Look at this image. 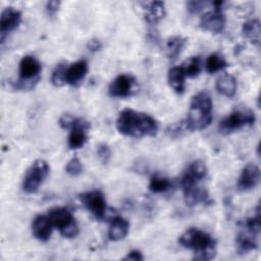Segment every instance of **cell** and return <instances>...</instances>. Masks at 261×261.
Instances as JSON below:
<instances>
[{
    "mask_svg": "<svg viewBox=\"0 0 261 261\" xmlns=\"http://www.w3.org/2000/svg\"><path fill=\"white\" fill-rule=\"evenodd\" d=\"M117 130L126 137H154L159 129L157 120L148 113L125 108L116 119Z\"/></svg>",
    "mask_w": 261,
    "mask_h": 261,
    "instance_id": "1",
    "label": "cell"
},
{
    "mask_svg": "<svg viewBox=\"0 0 261 261\" xmlns=\"http://www.w3.org/2000/svg\"><path fill=\"white\" fill-rule=\"evenodd\" d=\"M213 101L210 94L201 91L192 97L190 109L186 119L184 120L187 132L202 130L206 128L212 121Z\"/></svg>",
    "mask_w": 261,
    "mask_h": 261,
    "instance_id": "2",
    "label": "cell"
},
{
    "mask_svg": "<svg viewBox=\"0 0 261 261\" xmlns=\"http://www.w3.org/2000/svg\"><path fill=\"white\" fill-rule=\"evenodd\" d=\"M181 247L194 251V259L207 261L216 256V241L208 232L191 227L187 229L178 239Z\"/></svg>",
    "mask_w": 261,
    "mask_h": 261,
    "instance_id": "3",
    "label": "cell"
},
{
    "mask_svg": "<svg viewBox=\"0 0 261 261\" xmlns=\"http://www.w3.org/2000/svg\"><path fill=\"white\" fill-rule=\"evenodd\" d=\"M42 70L41 62L33 55H24L18 64V75L17 82L13 83L12 86L18 90H31L40 80V73Z\"/></svg>",
    "mask_w": 261,
    "mask_h": 261,
    "instance_id": "4",
    "label": "cell"
},
{
    "mask_svg": "<svg viewBox=\"0 0 261 261\" xmlns=\"http://www.w3.org/2000/svg\"><path fill=\"white\" fill-rule=\"evenodd\" d=\"M53 227L66 239H72L79 233V225L69 209L66 207H53L47 213Z\"/></svg>",
    "mask_w": 261,
    "mask_h": 261,
    "instance_id": "5",
    "label": "cell"
},
{
    "mask_svg": "<svg viewBox=\"0 0 261 261\" xmlns=\"http://www.w3.org/2000/svg\"><path fill=\"white\" fill-rule=\"evenodd\" d=\"M256 116L253 110L249 108H238L225 116L219 123L218 129L221 134L228 135L240 130L246 126H251L255 123Z\"/></svg>",
    "mask_w": 261,
    "mask_h": 261,
    "instance_id": "6",
    "label": "cell"
},
{
    "mask_svg": "<svg viewBox=\"0 0 261 261\" xmlns=\"http://www.w3.org/2000/svg\"><path fill=\"white\" fill-rule=\"evenodd\" d=\"M50 171L48 163L43 159L35 160L28 168L22 180V190L27 194H35L47 178Z\"/></svg>",
    "mask_w": 261,
    "mask_h": 261,
    "instance_id": "7",
    "label": "cell"
},
{
    "mask_svg": "<svg viewBox=\"0 0 261 261\" xmlns=\"http://www.w3.org/2000/svg\"><path fill=\"white\" fill-rule=\"evenodd\" d=\"M79 199L85 208L98 220H102L107 214V202L104 194L99 190H92L79 195Z\"/></svg>",
    "mask_w": 261,
    "mask_h": 261,
    "instance_id": "8",
    "label": "cell"
},
{
    "mask_svg": "<svg viewBox=\"0 0 261 261\" xmlns=\"http://www.w3.org/2000/svg\"><path fill=\"white\" fill-rule=\"evenodd\" d=\"M208 174V169L206 164L201 160L192 161L184 170L180 176V187L181 190L198 186L203 179L206 178Z\"/></svg>",
    "mask_w": 261,
    "mask_h": 261,
    "instance_id": "9",
    "label": "cell"
},
{
    "mask_svg": "<svg viewBox=\"0 0 261 261\" xmlns=\"http://www.w3.org/2000/svg\"><path fill=\"white\" fill-rule=\"evenodd\" d=\"M136 79L128 73L118 74L108 87V94L114 98H126L134 94L136 88Z\"/></svg>",
    "mask_w": 261,
    "mask_h": 261,
    "instance_id": "10",
    "label": "cell"
},
{
    "mask_svg": "<svg viewBox=\"0 0 261 261\" xmlns=\"http://www.w3.org/2000/svg\"><path fill=\"white\" fill-rule=\"evenodd\" d=\"M90 122L84 118L75 117L71 125L70 133L67 139V145L69 149L76 150L87 143L88 140V130L90 128Z\"/></svg>",
    "mask_w": 261,
    "mask_h": 261,
    "instance_id": "11",
    "label": "cell"
},
{
    "mask_svg": "<svg viewBox=\"0 0 261 261\" xmlns=\"http://www.w3.org/2000/svg\"><path fill=\"white\" fill-rule=\"evenodd\" d=\"M21 22V12L11 6L5 7L0 16V41L1 44L5 42L9 33L13 32Z\"/></svg>",
    "mask_w": 261,
    "mask_h": 261,
    "instance_id": "12",
    "label": "cell"
},
{
    "mask_svg": "<svg viewBox=\"0 0 261 261\" xmlns=\"http://www.w3.org/2000/svg\"><path fill=\"white\" fill-rule=\"evenodd\" d=\"M226 18L222 9L213 8L210 11L205 12L200 18V27L202 30L212 33L219 34L225 28Z\"/></svg>",
    "mask_w": 261,
    "mask_h": 261,
    "instance_id": "13",
    "label": "cell"
},
{
    "mask_svg": "<svg viewBox=\"0 0 261 261\" xmlns=\"http://www.w3.org/2000/svg\"><path fill=\"white\" fill-rule=\"evenodd\" d=\"M260 181V169L255 163H248L242 170L237 188L240 192H248L255 189Z\"/></svg>",
    "mask_w": 261,
    "mask_h": 261,
    "instance_id": "14",
    "label": "cell"
},
{
    "mask_svg": "<svg viewBox=\"0 0 261 261\" xmlns=\"http://www.w3.org/2000/svg\"><path fill=\"white\" fill-rule=\"evenodd\" d=\"M240 232L237 236L236 243L240 254H247L258 248L259 233H256L244 226H240Z\"/></svg>",
    "mask_w": 261,
    "mask_h": 261,
    "instance_id": "15",
    "label": "cell"
},
{
    "mask_svg": "<svg viewBox=\"0 0 261 261\" xmlns=\"http://www.w3.org/2000/svg\"><path fill=\"white\" fill-rule=\"evenodd\" d=\"M89 70L88 62L84 59L77 60L66 66L65 73H64V81L65 84L70 86H77L82 83V81L86 77Z\"/></svg>",
    "mask_w": 261,
    "mask_h": 261,
    "instance_id": "16",
    "label": "cell"
},
{
    "mask_svg": "<svg viewBox=\"0 0 261 261\" xmlns=\"http://www.w3.org/2000/svg\"><path fill=\"white\" fill-rule=\"evenodd\" d=\"M182 193H184L185 203L189 207L197 206L199 204L210 205L212 203V200H211L207 190L199 187V185L185 189V190H182Z\"/></svg>",
    "mask_w": 261,
    "mask_h": 261,
    "instance_id": "17",
    "label": "cell"
},
{
    "mask_svg": "<svg viewBox=\"0 0 261 261\" xmlns=\"http://www.w3.org/2000/svg\"><path fill=\"white\" fill-rule=\"evenodd\" d=\"M53 225L47 215H37L32 222V233L40 242H47L52 234Z\"/></svg>",
    "mask_w": 261,
    "mask_h": 261,
    "instance_id": "18",
    "label": "cell"
},
{
    "mask_svg": "<svg viewBox=\"0 0 261 261\" xmlns=\"http://www.w3.org/2000/svg\"><path fill=\"white\" fill-rule=\"evenodd\" d=\"M129 230V222L122 216L116 215L111 217L108 227V239L113 242L123 240Z\"/></svg>",
    "mask_w": 261,
    "mask_h": 261,
    "instance_id": "19",
    "label": "cell"
},
{
    "mask_svg": "<svg viewBox=\"0 0 261 261\" xmlns=\"http://www.w3.org/2000/svg\"><path fill=\"white\" fill-rule=\"evenodd\" d=\"M165 16V4L162 1H153L147 4L144 17L150 25H156Z\"/></svg>",
    "mask_w": 261,
    "mask_h": 261,
    "instance_id": "20",
    "label": "cell"
},
{
    "mask_svg": "<svg viewBox=\"0 0 261 261\" xmlns=\"http://www.w3.org/2000/svg\"><path fill=\"white\" fill-rule=\"evenodd\" d=\"M186 74L181 66H173L169 69L167 81L169 86L176 94H182L186 90Z\"/></svg>",
    "mask_w": 261,
    "mask_h": 261,
    "instance_id": "21",
    "label": "cell"
},
{
    "mask_svg": "<svg viewBox=\"0 0 261 261\" xmlns=\"http://www.w3.org/2000/svg\"><path fill=\"white\" fill-rule=\"evenodd\" d=\"M216 90L221 95L231 98L236 95L238 90V83L233 75L225 73L222 74L216 82Z\"/></svg>",
    "mask_w": 261,
    "mask_h": 261,
    "instance_id": "22",
    "label": "cell"
},
{
    "mask_svg": "<svg viewBox=\"0 0 261 261\" xmlns=\"http://www.w3.org/2000/svg\"><path fill=\"white\" fill-rule=\"evenodd\" d=\"M242 33L246 39H248L253 45L260 46V21L257 18L249 19L243 23Z\"/></svg>",
    "mask_w": 261,
    "mask_h": 261,
    "instance_id": "23",
    "label": "cell"
},
{
    "mask_svg": "<svg viewBox=\"0 0 261 261\" xmlns=\"http://www.w3.org/2000/svg\"><path fill=\"white\" fill-rule=\"evenodd\" d=\"M187 39L182 36H172L166 41V54L170 60H175L184 50Z\"/></svg>",
    "mask_w": 261,
    "mask_h": 261,
    "instance_id": "24",
    "label": "cell"
},
{
    "mask_svg": "<svg viewBox=\"0 0 261 261\" xmlns=\"http://www.w3.org/2000/svg\"><path fill=\"white\" fill-rule=\"evenodd\" d=\"M204 65H205V70L208 73L213 74L226 68L228 66V62L226 61L225 57L222 54L218 52H214L206 58Z\"/></svg>",
    "mask_w": 261,
    "mask_h": 261,
    "instance_id": "25",
    "label": "cell"
},
{
    "mask_svg": "<svg viewBox=\"0 0 261 261\" xmlns=\"http://www.w3.org/2000/svg\"><path fill=\"white\" fill-rule=\"evenodd\" d=\"M171 186L172 182L168 177L155 174L150 178L148 188L154 194H161L167 192L171 188Z\"/></svg>",
    "mask_w": 261,
    "mask_h": 261,
    "instance_id": "26",
    "label": "cell"
},
{
    "mask_svg": "<svg viewBox=\"0 0 261 261\" xmlns=\"http://www.w3.org/2000/svg\"><path fill=\"white\" fill-rule=\"evenodd\" d=\"M181 68L187 77H196L199 75L202 69V61L200 56H192L187 59L182 64Z\"/></svg>",
    "mask_w": 261,
    "mask_h": 261,
    "instance_id": "27",
    "label": "cell"
},
{
    "mask_svg": "<svg viewBox=\"0 0 261 261\" xmlns=\"http://www.w3.org/2000/svg\"><path fill=\"white\" fill-rule=\"evenodd\" d=\"M65 69H66V65L65 63H59L55 66L54 70L52 71L51 74V84L55 87H61L63 85H65V81H64V73H65Z\"/></svg>",
    "mask_w": 261,
    "mask_h": 261,
    "instance_id": "28",
    "label": "cell"
},
{
    "mask_svg": "<svg viewBox=\"0 0 261 261\" xmlns=\"http://www.w3.org/2000/svg\"><path fill=\"white\" fill-rule=\"evenodd\" d=\"M83 164L77 157H72L65 166V171L70 176H77L83 172Z\"/></svg>",
    "mask_w": 261,
    "mask_h": 261,
    "instance_id": "29",
    "label": "cell"
},
{
    "mask_svg": "<svg viewBox=\"0 0 261 261\" xmlns=\"http://www.w3.org/2000/svg\"><path fill=\"white\" fill-rule=\"evenodd\" d=\"M97 155L103 164H107L111 158V149L107 144H100L97 146Z\"/></svg>",
    "mask_w": 261,
    "mask_h": 261,
    "instance_id": "30",
    "label": "cell"
},
{
    "mask_svg": "<svg viewBox=\"0 0 261 261\" xmlns=\"http://www.w3.org/2000/svg\"><path fill=\"white\" fill-rule=\"evenodd\" d=\"M206 2L204 1H189L187 3V9L190 14H198L205 7Z\"/></svg>",
    "mask_w": 261,
    "mask_h": 261,
    "instance_id": "31",
    "label": "cell"
},
{
    "mask_svg": "<svg viewBox=\"0 0 261 261\" xmlns=\"http://www.w3.org/2000/svg\"><path fill=\"white\" fill-rule=\"evenodd\" d=\"M60 5H61L60 1H56V0L48 1L46 3V6H45V10H46L47 15L50 16V17H54L57 14V12L60 8Z\"/></svg>",
    "mask_w": 261,
    "mask_h": 261,
    "instance_id": "32",
    "label": "cell"
},
{
    "mask_svg": "<svg viewBox=\"0 0 261 261\" xmlns=\"http://www.w3.org/2000/svg\"><path fill=\"white\" fill-rule=\"evenodd\" d=\"M74 118H75L74 116H72V115L66 113V114H63V115L59 118L58 123H59L60 127H62V128H64V129L70 128L71 125H72V123H73Z\"/></svg>",
    "mask_w": 261,
    "mask_h": 261,
    "instance_id": "33",
    "label": "cell"
},
{
    "mask_svg": "<svg viewBox=\"0 0 261 261\" xmlns=\"http://www.w3.org/2000/svg\"><path fill=\"white\" fill-rule=\"evenodd\" d=\"M123 260L127 261H142L144 260L143 253L139 250H132L129 251L125 257H123Z\"/></svg>",
    "mask_w": 261,
    "mask_h": 261,
    "instance_id": "34",
    "label": "cell"
},
{
    "mask_svg": "<svg viewBox=\"0 0 261 261\" xmlns=\"http://www.w3.org/2000/svg\"><path fill=\"white\" fill-rule=\"evenodd\" d=\"M87 48H88V50L90 52L95 53V52H98V51L101 50L102 43H101V41L99 39H91L87 43Z\"/></svg>",
    "mask_w": 261,
    "mask_h": 261,
    "instance_id": "35",
    "label": "cell"
}]
</instances>
